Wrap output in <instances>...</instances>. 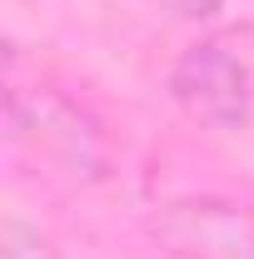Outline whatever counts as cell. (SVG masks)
Returning <instances> with one entry per match:
<instances>
[{"mask_svg":"<svg viewBox=\"0 0 254 259\" xmlns=\"http://www.w3.org/2000/svg\"><path fill=\"white\" fill-rule=\"evenodd\" d=\"M170 95L180 100V110L190 120L209 130H234L249 115V75H244L239 55H229L220 40H199L175 60Z\"/></svg>","mask_w":254,"mask_h":259,"instance_id":"1","label":"cell"},{"mask_svg":"<svg viewBox=\"0 0 254 259\" xmlns=\"http://www.w3.org/2000/svg\"><path fill=\"white\" fill-rule=\"evenodd\" d=\"M164 5H175L180 15H209L215 10V0H164Z\"/></svg>","mask_w":254,"mask_h":259,"instance_id":"4","label":"cell"},{"mask_svg":"<svg viewBox=\"0 0 254 259\" xmlns=\"http://www.w3.org/2000/svg\"><path fill=\"white\" fill-rule=\"evenodd\" d=\"M0 259H55V249H50V239L40 229H25L20 220H10L5 225V249H0Z\"/></svg>","mask_w":254,"mask_h":259,"instance_id":"3","label":"cell"},{"mask_svg":"<svg viewBox=\"0 0 254 259\" xmlns=\"http://www.w3.org/2000/svg\"><path fill=\"white\" fill-rule=\"evenodd\" d=\"M10 140L15 145H30L40 160L60 164L70 175H90L100 164V145L90 120L65 105L60 95H45V90H10Z\"/></svg>","mask_w":254,"mask_h":259,"instance_id":"2","label":"cell"}]
</instances>
